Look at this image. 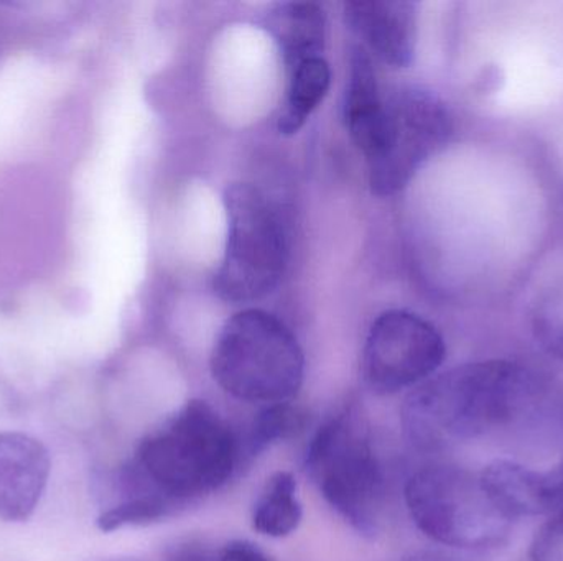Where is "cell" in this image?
<instances>
[{"label": "cell", "instance_id": "cell-1", "mask_svg": "<svg viewBox=\"0 0 563 561\" xmlns=\"http://www.w3.org/2000/svg\"><path fill=\"white\" fill-rule=\"evenodd\" d=\"M545 391L541 375L521 362H470L410 392L404 431L419 450H443L518 424L542 404Z\"/></svg>", "mask_w": 563, "mask_h": 561}, {"label": "cell", "instance_id": "cell-2", "mask_svg": "<svg viewBox=\"0 0 563 561\" xmlns=\"http://www.w3.org/2000/svg\"><path fill=\"white\" fill-rule=\"evenodd\" d=\"M243 457L230 425L205 401H190L148 434L114 480L115 501L145 500L168 516L223 487Z\"/></svg>", "mask_w": 563, "mask_h": 561}, {"label": "cell", "instance_id": "cell-3", "mask_svg": "<svg viewBox=\"0 0 563 561\" xmlns=\"http://www.w3.org/2000/svg\"><path fill=\"white\" fill-rule=\"evenodd\" d=\"M305 471L328 506L360 536L374 537L384 509V474L360 408H340L311 438Z\"/></svg>", "mask_w": 563, "mask_h": 561}, {"label": "cell", "instance_id": "cell-4", "mask_svg": "<svg viewBox=\"0 0 563 561\" xmlns=\"http://www.w3.org/2000/svg\"><path fill=\"white\" fill-rule=\"evenodd\" d=\"M211 374L240 401L280 404L300 391L305 356L279 318L263 310H244L221 329Z\"/></svg>", "mask_w": 563, "mask_h": 561}, {"label": "cell", "instance_id": "cell-5", "mask_svg": "<svg viewBox=\"0 0 563 561\" xmlns=\"http://www.w3.org/2000/svg\"><path fill=\"white\" fill-rule=\"evenodd\" d=\"M228 240L214 280L221 299L247 303L264 299L279 285L290 257L287 223L280 207L263 190L247 183L224 194Z\"/></svg>", "mask_w": 563, "mask_h": 561}, {"label": "cell", "instance_id": "cell-6", "mask_svg": "<svg viewBox=\"0 0 563 561\" xmlns=\"http://www.w3.org/2000/svg\"><path fill=\"white\" fill-rule=\"evenodd\" d=\"M407 510L417 529L440 546L486 550L505 543L508 519L493 503L479 473L452 464H432L406 484Z\"/></svg>", "mask_w": 563, "mask_h": 561}, {"label": "cell", "instance_id": "cell-7", "mask_svg": "<svg viewBox=\"0 0 563 561\" xmlns=\"http://www.w3.org/2000/svg\"><path fill=\"white\" fill-rule=\"evenodd\" d=\"M452 134V114L439 96L413 88L397 91L386 101L383 134L367 158L373 191L386 197L406 188Z\"/></svg>", "mask_w": 563, "mask_h": 561}, {"label": "cell", "instance_id": "cell-8", "mask_svg": "<svg viewBox=\"0 0 563 561\" xmlns=\"http://www.w3.org/2000/svg\"><path fill=\"white\" fill-rule=\"evenodd\" d=\"M445 356V341L435 326L394 310L371 326L363 352L364 379L379 394H396L432 378Z\"/></svg>", "mask_w": 563, "mask_h": 561}, {"label": "cell", "instance_id": "cell-9", "mask_svg": "<svg viewBox=\"0 0 563 561\" xmlns=\"http://www.w3.org/2000/svg\"><path fill=\"white\" fill-rule=\"evenodd\" d=\"M48 450L35 438L0 431V520L23 523L35 513L49 476Z\"/></svg>", "mask_w": 563, "mask_h": 561}, {"label": "cell", "instance_id": "cell-10", "mask_svg": "<svg viewBox=\"0 0 563 561\" xmlns=\"http://www.w3.org/2000/svg\"><path fill=\"white\" fill-rule=\"evenodd\" d=\"M347 26L371 52L394 68L412 61L417 42L416 3L406 0H353L344 3Z\"/></svg>", "mask_w": 563, "mask_h": 561}, {"label": "cell", "instance_id": "cell-11", "mask_svg": "<svg viewBox=\"0 0 563 561\" xmlns=\"http://www.w3.org/2000/svg\"><path fill=\"white\" fill-rule=\"evenodd\" d=\"M486 493L508 519L552 516L544 474L525 464L496 460L479 473Z\"/></svg>", "mask_w": 563, "mask_h": 561}, {"label": "cell", "instance_id": "cell-12", "mask_svg": "<svg viewBox=\"0 0 563 561\" xmlns=\"http://www.w3.org/2000/svg\"><path fill=\"white\" fill-rule=\"evenodd\" d=\"M266 26L279 46L287 72L301 63L321 58L327 40V19L317 3H277L267 15Z\"/></svg>", "mask_w": 563, "mask_h": 561}, {"label": "cell", "instance_id": "cell-13", "mask_svg": "<svg viewBox=\"0 0 563 561\" xmlns=\"http://www.w3.org/2000/svg\"><path fill=\"white\" fill-rule=\"evenodd\" d=\"M384 112L386 101L380 98L373 63L366 53L354 52L344 102V117L351 138L366 158L374 154L379 144Z\"/></svg>", "mask_w": 563, "mask_h": 561}, {"label": "cell", "instance_id": "cell-14", "mask_svg": "<svg viewBox=\"0 0 563 561\" xmlns=\"http://www.w3.org/2000/svg\"><path fill=\"white\" fill-rule=\"evenodd\" d=\"M301 504L294 474L277 471L267 480L253 510V527L261 536L284 539L301 523Z\"/></svg>", "mask_w": 563, "mask_h": 561}, {"label": "cell", "instance_id": "cell-15", "mask_svg": "<svg viewBox=\"0 0 563 561\" xmlns=\"http://www.w3.org/2000/svg\"><path fill=\"white\" fill-rule=\"evenodd\" d=\"M330 82V66L323 58L310 59L288 71L287 94L279 115L282 134H295L303 127L327 96Z\"/></svg>", "mask_w": 563, "mask_h": 561}, {"label": "cell", "instance_id": "cell-16", "mask_svg": "<svg viewBox=\"0 0 563 561\" xmlns=\"http://www.w3.org/2000/svg\"><path fill=\"white\" fill-rule=\"evenodd\" d=\"M307 414L288 402L271 404L269 407L263 408L251 427L246 445L247 455L256 457L273 445L297 438L307 427Z\"/></svg>", "mask_w": 563, "mask_h": 561}, {"label": "cell", "instance_id": "cell-17", "mask_svg": "<svg viewBox=\"0 0 563 561\" xmlns=\"http://www.w3.org/2000/svg\"><path fill=\"white\" fill-rule=\"evenodd\" d=\"M531 322L539 345L563 361V279L539 295Z\"/></svg>", "mask_w": 563, "mask_h": 561}, {"label": "cell", "instance_id": "cell-18", "mask_svg": "<svg viewBox=\"0 0 563 561\" xmlns=\"http://www.w3.org/2000/svg\"><path fill=\"white\" fill-rule=\"evenodd\" d=\"M531 561H563V509L549 517L529 549Z\"/></svg>", "mask_w": 563, "mask_h": 561}, {"label": "cell", "instance_id": "cell-19", "mask_svg": "<svg viewBox=\"0 0 563 561\" xmlns=\"http://www.w3.org/2000/svg\"><path fill=\"white\" fill-rule=\"evenodd\" d=\"M217 561H271L266 553L246 540H236L228 543L220 553H217Z\"/></svg>", "mask_w": 563, "mask_h": 561}, {"label": "cell", "instance_id": "cell-20", "mask_svg": "<svg viewBox=\"0 0 563 561\" xmlns=\"http://www.w3.org/2000/svg\"><path fill=\"white\" fill-rule=\"evenodd\" d=\"M544 474L545 491L552 507V516L563 509V457L551 471H542Z\"/></svg>", "mask_w": 563, "mask_h": 561}, {"label": "cell", "instance_id": "cell-21", "mask_svg": "<svg viewBox=\"0 0 563 561\" xmlns=\"http://www.w3.org/2000/svg\"><path fill=\"white\" fill-rule=\"evenodd\" d=\"M168 561H217V556L210 550L205 549L203 546L197 543H188V546L178 547L172 553Z\"/></svg>", "mask_w": 563, "mask_h": 561}, {"label": "cell", "instance_id": "cell-22", "mask_svg": "<svg viewBox=\"0 0 563 561\" xmlns=\"http://www.w3.org/2000/svg\"><path fill=\"white\" fill-rule=\"evenodd\" d=\"M407 561H465L443 552H419Z\"/></svg>", "mask_w": 563, "mask_h": 561}]
</instances>
